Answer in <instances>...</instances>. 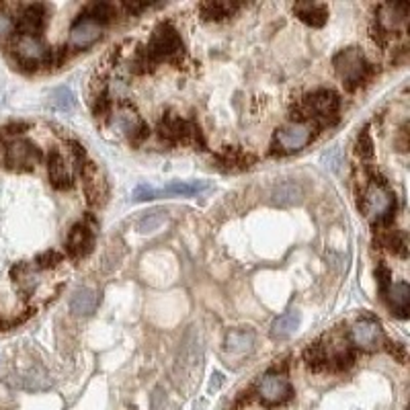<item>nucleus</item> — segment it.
I'll return each mask as SVG.
<instances>
[{"mask_svg": "<svg viewBox=\"0 0 410 410\" xmlns=\"http://www.w3.org/2000/svg\"><path fill=\"white\" fill-rule=\"evenodd\" d=\"M359 207L369 222L388 224L396 210V197L384 180H369L363 189Z\"/></svg>", "mask_w": 410, "mask_h": 410, "instance_id": "obj_1", "label": "nucleus"}, {"mask_svg": "<svg viewBox=\"0 0 410 410\" xmlns=\"http://www.w3.org/2000/svg\"><path fill=\"white\" fill-rule=\"evenodd\" d=\"M142 53L148 60L150 68L163 62V60H179L183 56V39H180L179 31L168 25V23H163L158 25L152 37H150V43L146 48H142Z\"/></svg>", "mask_w": 410, "mask_h": 410, "instance_id": "obj_2", "label": "nucleus"}, {"mask_svg": "<svg viewBox=\"0 0 410 410\" xmlns=\"http://www.w3.org/2000/svg\"><path fill=\"white\" fill-rule=\"evenodd\" d=\"M332 64H334L337 76L343 81V84L349 91H355L371 74V66L365 62V56L357 48H349L339 51L334 56Z\"/></svg>", "mask_w": 410, "mask_h": 410, "instance_id": "obj_3", "label": "nucleus"}, {"mask_svg": "<svg viewBox=\"0 0 410 410\" xmlns=\"http://www.w3.org/2000/svg\"><path fill=\"white\" fill-rule=\"evenodd\" d=\"M316 125L314 123H287L281 130L275 131L273 140V152L275 154H294L310 144L316 138Z\"/></svg>", "mask_w": 410, "mask_h": 410, "instance_id": "obj_4", "label": "nucleus"}, {"mask_svg": "<svg viewBox=\"0 0 410 410\" xmlns=\"http://www.w3.org/2000/svg\"><path fill=\"white\" fill-rule=\"evenodd\" d=\"M210 187V183L205 180H173L166 187L154 189V187H146L140 185L133 191V199L135 201H146V199H156V197H191L205 191Z\"/></svg>", "mask_w": 410, "mask_h": 410, "instance_id": "obj_5", "label": "nucleus"}, {"mask_svg": "<svg viewBox=\"0 0 410 410\" xmlns=\"http://www.w3.org/2000/svg\"><path fill=\"white\" fill-rule=\"evenodd\" d=\"M111 125L115 131L130 138L131 144H142L148 135V125L142 121V117L130 105H119L117 111H111Z\"/></svg>", "mask_w": 410, "mask_h": 410, "instance_id": "obj_6", "label": "nucleus"}, {"mask_svg": "<svg viewBox=\"0 0 410 410\" xmlns=\"http://www.w3.org/2000/svg\"><path fill=\"white\" fill-rule=\"evenodd\" d=\"M41 158V150L29 140H13L4 150V163L13 170H33Z\"/></svg>", "mask_w": 410, "mask_h": 410, "instance_id": "obj_7", "label": "nucleus"}, {"mask_svg": "<svg viewBox=\"0 0 410 410\" xmlns=\"http://www.w3.org/2000/svg\"><path fill=\"white\" fill-rule=\"evenodd\" d=\"M257 394L265 404L275 406V404H283L292 398V386L285 376L269 371L257 381Z\"/></svg>", "mask_w": 410, "mask_h": 410, "instance_id": "obj_8", "label": "nucleus"}, {"mask_svg": "<svg viewBox=\"0 0 410 410\" xmlns=\"http://www.w3.org/2000/svg\"><path fill=\"white\" fill-rule=\"evenodd\" d=\"M81 173L88 203L95 205V207H101L107 201V195H109V187H107V180L103 177L101 168L95 163H86L81 168Z\"/></svg>", "mask_w": 410, "mask_h": 410, "instance_id": "obj_9", "label": "nucleus"}, {"mask_svg": "<svg viewBox=\"0 0 410 410\" xmlns=\"http://www.w3.org/2000/svg\"><path fill=\"white\" fill-rule=\"evenodd\" d=\"M349 341L361 351H376L384 343V330L376 320H359L349 330Z\"/></svg>", "mask_w": 410, "mask_h": 410, "instance_id": "obj_10", "label": "nucleus"}, {"mask_svg": "<svg viewBox=\"0 0 410 410\" xmlns=\"http://www.w3.org/2000/svg\"><path fill=\"white\" fill-rule=\"evenodd\" d=\"M95 246V230L88 224H76L66 236V250L72 259H84L86 255H91Z\"/></svg>", "mask_w": 410, "mask_h": 410, "instance_id": "obj_11", "label": "nucleus"}, {"mask_svg": "<svg viewBox=\"0 0 410 410\" xmlns=\"http://www.w3.org/2000/svg\"><path fill=\"white\" fill-rule=\"evenodd\" d=\"M15 56L21 60V64L35 66L43 64L46 62V56H48V49L41 43L39 37H31V35H19L15 41Z\"/></svg>", "mask_w": 410, "mask_h": 410, "instance_id": "obj_12", "label": "nucleus"}, {"mask_svg": "<svg viewBox=\"0 0 410 410\" xmlns=\"http://www.w3.org/2000/svg\"><path fill=\"white\" fill-rule=\"evenodd\" d=\"M409 19V4L406 2H396V4H384L377 11V27L388 35L398 31Z\"/></svg>", "mask_w": 410, "mask_h": 410, "instance_id": "obj_13", "label": "nucleus"}, {"mask_svg": "<svg viewBox=\"0 0 410 410\" xmlns=\"http://www.w3.org/2000/svg\"><path fill=\"white\" fill-rule=\"evenodd\" d=\"M101 39V25L91 21V19H78L74 23V27L70 29V37H68V43L70 48L74 49H84L91 48L93 43H97Z\"/></svg>", "mask_w": 410, "mask_h": 410, "instance_id": "obj_14", "label": "nucleus"}, {"mask_svg": "<svg viewBox=\"0 0 410 410\" xmlns=\"http://www.w3.org/2000/svg\"><path fill=\"white\" fill-rule=\"evenodd\" d=\"M15 285L23 292V294H33L41 283H43V275L41 271L33 265V262H19L11 271Z\"/></svg>", "mask_w": 410, "mask_h": 410, "instance_id": "obj_15", "label": "nucleus"}, {"mask_svg": "<svg viewBox=\"0 0 410 410\" xmlns=\"http://www.w3.org/2000/svg\"><path fill=\"white\" fill-rule=\"evenodd\" d=\"M43 25H46V11L41 4H29L19 15V21L15 23L16 31L21 35H31V37H37L43 29Z\"/></svg>", "mask_w": 410, "mask_h": 410, "instance_id": "obj_16", "label": "nucleus"}, {"mask_svg": "<svg viewBox=\"0 0 410 410\" xmlns=\"http://www.w3.org/2000/svg\"><path fill=\"white\" fill-rule=\"evenodd\" d=\"M48 177L56 189H68L72 185V173L60 150H51L48 154Z\"/></svg>", "mask_w": 410, "mask_h": 410, "instance_id": "obj_17", "label": "nucleus"}, {"mask_svg": "<svg viewBox=\"0 0 410 410\" xmlns=\"http://www.w3.org/2000/svg\"><path fill=\"white\" fill-rule=\"evenodd\" d=\"M189 128H191V121H185L175 113H166L158 123V133H160V138H164L170 144H177V142L185 144Z\"/></svg>", "mask_w": 410, "mask_h": 410, "instance_id": "obj_18", "label": "nucleus"}, {"mask_svg": "<svg viewBox=\"0 0 410 410\" xmlns=\"http://www.w3.org/2000/svg\"><path fill=\"white\" fill-rule=\"evenodd\" d=\"M384 297H386L388 306H390L400 318H406V316H409L410 289L404 281L388 283V285L384 287Z\"/></svg>", "mask_w": 410, "mask_h": 410, "instance_id": "obj_19", "label": "nucleus"}, {"mask_svg": "<svg viewBox=\"0 0 410 410\" xmlns=\"http://www.w3.org/2000/svg\"><path fill=\"white\" fill-rule=\"evenodd\" d=\"M98 294L93 287H78L70 295V312L74 316H91L97 310Z\"/></svg>", "mask_w": 410, "mask_h": 410, "instance_id": "obj_20", "label": "nucleus"}, {"mask_svg": "<svg viewBox=\"0 0 410 410\" xmlns=\"http://www.w3.org/2000/svg\"><path fill=\"white\" fill-rule=\"evenodd\" d=\"M271 197H273V203L279 205V207H289V205H295V203L302 201L304 189L295 180H283V183H279L277 187H275V191H273Z\"/></svg>", "mask_w": 410, "mask_h": 410, "instance_id": "obj_21", "label": "nucleus"}, {"mask_svg": "<svg viewBox=\"0 0 410 410\" xmlns=\"http://www.w3.org/2000/svg\"><path fill=\"white\" fill-rule=\"evenodd\" d=\"M299 320H302V314L297 310H289L285 314H281L277 320L273 322L271 327V337L275 341H287L289 337H294V332L299 327Z\"/></svg>", "mask_w": 410, "mask_h": 410, "instance_id": "obj_22", "label": "nucleus"}, {"mask_svg": "<svg viewBox=\"0 0 410 410\" xmlns=\"http://www.w3.org/2000/svg\"><path fill=\"white\" fill-rule=\"evenodd\" d=\"M255 349V334L250 330H232L226 337V351L242 357Z\"/></svg>", "mask_w": 410, "mask_h": 410, "instance_id": "obj_23", "label": "nucleus"}, {"mask_svg": "<svg viewBox=\"0 0 410 410\" xmlns=\"http://www.w3.org/2000/svg\"><path fill=\"white\" fill-rule=\"evenodd\" d=\"M294 11L295 15L310 27H322L327 23L328 11L327 6H322V4H310V2L308 4H295Z\"/></svg>", "mask_w": 410, "mask_h": 410, "instance_id": "obj_24", "label": "nucleus"}, {"mask_svg": "<svg viewBox=\"0 0 410 410\" xmlns=\"http://www.w3.org/2000/svg\"><path fill=\"white\" fill-rule=\"evenodd\" d=\"M217 163L224 164L230 170L248 168V166L252 164V156L246 154L245 150H240V148H224V150L217 154Z\"/></svg>", "mask_w": 410, "mask_h": 410, "instance_id": "obj_25", "label": "nucleus"}, {"mask_svg": "<svg viewBox=\"0 0 410 410\" xmlns=\"http://www.w3.org/2000/svg\"><path fill=\"white\" fill-rule=\"evenodd\" d=\"M238 9H240V4H234V2H203L199 6L201 16L207 21H222L226 16L234 15Z\"/></svg>", "mask_w": 410, "mask_h": 410, "instance_id": "obj_26", "label": "nucleus"}, {"mask_svg": "<svg viewBox=\"0 0 410 410\" xmlns=\"http://www.w3.org/2000/svg\"><path fill=\"white\" fill-rule=\"evenodd\" d=\"M49 107H53L56 111L70 113V111H74V107H76V95L72 93L70 86H60V88H56V91L49 93Z\"/></svg>", "mask_w": 410, "mask_h": 410, "instance_id": "obj_27", "label": "nucleus"}, {"mask_svg": "<svg viewBox=\"0 0 410 410\" xmlns=\"http://www.w3.org/2000/svg\"><path fill=\"white\" fill-rule=\"evenodd\" d=\"M168 222V212L166 210H152V212H148L146 215H142L140 220H138V232L140 234H152V232H156V230H160Z\"/></svg>", "mask_w": 410, "mask_h": 410, "instance_id": "obj_28", "label": "nucleus"}, {"mask_svg": "<svg viewBox=\"0 0 410 410\" xmlns=\"http://www.w3.org/2000/svg\"><path fill=\"white\" fill-rule=\"evenodd\" d=\"M304 361L312 371H322L328 367V351L324 344L314 343L304 351Z\"/></svg>", "mask_w": 410, "mask_h": 410, "instance_id": "obj_29", "label": "nucleus"}, {"mask_svg": "<svg viewBox=\"0 0 410 410\" xmlns=\"http://www.w3.org/2000/svg\"><path fill=\"white\" fill-rule=\"evenodd\" d=\"M21 381H23V388L33 390V392H37V390H48L49 386H51V377H49L48 371L41 369V367L29 369L25 376L21 377Z\"/></svg>", "mask_w": 410, "mask_h": 410, "instance_id": "obj_30", "label": "nucleus"}, {"mask_svg": "<svg viewBox=\"0 0 410 410\" xmlns=\"http://www.w3.org/2000/svg\"><path fill=\"white\" fill-rule=\"evenodd\" d=\"M82 19H91V21H95L98 25H103V23H107V21H111L115 16V9L111 4H107V2H95V4H88L84 11H82Z\"/></svg>", "mask_w": 410, "mask_h": 410, "instance_id": "obj_31", "label": "nucleus"}, {"mask_svg": "<svg viewBox=\"0 0 410 410\" xmlns=\"http://www.w3.org/2000/svg\"><path fill=\"white\" fill-rule=\"evenodd\" d=\"M377 240H379V245H384L386 248H392V250H396V248H402V250H404V246H406L402 234H398L396 230H381L379 236H377Z\"/></svg>", "mask_w": 410, "mask_h": 410, "instance_id": "obj_32", "label": "nucleus"}, {"mask_svg": "<svg viewBox=\"0 0 410 410\" xmlns=\"http://www.w3.org/2000/svg\"><path fill=\"white\" fill-rule=\"evenodd\" d=\"M62 261H64V257H62L58 250H46L43 255H39V257H37L35 267H37L39 271H46V269H53V267H58Z\"/></svg>", "mask_w": 410, "mask_h": 410, "instance_id": "obj_33", "label": "nucleus"}, {"mask_svg": "<svg viewBox=\"0 0 410 410\" xmlns=\"http://www.w3.org/2000/svg\"><path fill=\"white\" fill-rule=\"evenodd\" d=\"M355 152L361 158H371L374 156V142H371V135L369 131L363 130L357 138V144H355Z\"/></svg>", "mask_w": 410, "mask_h": 410, "instance_id": "obj_34", "label": "nucleus"}, {"mask_svg": "<svg viewBox=\"0 0 410 410\" xmlns=\"http://www.w3.org/2000/svg\"><path fill=\"white\" fill-rule=\"evenodd\" d=\"M105 88H107L109 97L125 98V95H128V82L121 81V78H113V81H109L107 84H105Z\"/></svg>", "mask_w": 410, "mask_h": 410, "instance_id": "obj_35", "label": "nucleus"}, {"mask_svg": "<svg viewBox=\"0 0 410 410\" xmlns=\"http://www.w3.org/2000/svg\"><path fill=\"white\" fill-rule=\"evenodd\" d=\"M70 156H72V163L76 164L78 168H82L84 164L88 163L86 160V152H84V148L81 144H76V142H70Z\"/></svg>", "mask_w": 410, "mask_h": 410, "instance_id": "obj_36", "label": "nucleus"}, {"mask_svg": "<svg viewBox=\"0 0 410 410\" xmlns=\"http://www.w3.org/2000/svg\"><path fill=\"white\" fill-rule=\"evenodd\" d=\"M13 29H15L13 16L9 15V13H2V11H0V39L9 37V35L13 33Z\"/></svg>", "mask_w": 410, "mask_h": 410, "instance_id": "obj_37", "label": "nucleus"}, {"mask_svg": "<svg viewBox=\"0 0 410 410\" xmlns=\"http://www.w3.org/2000/svg\"><path fill=\"white\" fill-rule=\"evenodd\" d=\"M337 156H339V150L332 148V150H328V152L322 154V163H327L328 160V163H330L328 166H330L332 170H337V166H339V158H337Z\"/></svg>", "mask_w": 410, "mask_h": 410, "instance_id": "obj_38", "label": "nucleus"}, {"mask_svg": "<svg viewBox=\"0 0 410 410\" xmlns=\"http://www.w3.org/2000/svg\"><path fill=\"white\" fill-rule=\"evenodd\" d=\"M152 4H148V2H128V4H123V9L128 11V13H142V11H148Z\"/></svg>", "mask_w": 410, "mask_h": 410, "instance_id": "obj_39", "label": "nucleus"}, {"mask_svg": "<svg viewBox=\"0 0 410 410\" xmlns=\"http://www.w3.org/2000/svg\"><path fill=\"white\" fill-rule=\"evenodd\" d=\"M21 130H27V123H13V125H9V128H4L6 133H21Z\"/></svg>", "mask_w": 410, "mask_h": 410, "instance_id": "obj_40", "label": "nucleus"}]
</instances>
